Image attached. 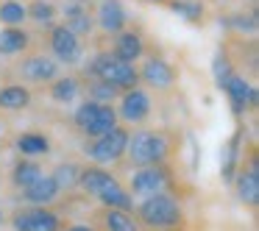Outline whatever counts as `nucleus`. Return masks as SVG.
Instances as JSON below:
<instances>
[{
    "label": "nucleus",
    "instance_id": "1",
    "mask_svg": "<svg viewBox=\"0 0 259 231\" xmlns=\"http://www.w3.org/2000/svg\"><path fill=\"white\" fill-rule=\"evenodd\" d=\"M78 184L84 187V192H90L92 198H98L106 209L131 212V206H134V198H131L128 192L120 187V181L103 167H84L78 175Z\"/></svg>",
    "mask_w": 259,
    "mask_h": 231
},
{
    "label": "nucleus",
    "instance_id": "2",
    "mask_svg": "<svg viewBox=\"0 0 259 231\" xmlns=\"http://www.w3.org/2000/svg\"><path fill=\"white\" fill-rule=\"evenodd\" d=\"M125 153L137 167H159L170 153V142L162 131H137L128 136Z\"/></svg>",
    "mask_w": 259,
    "mask_h": 231
},
{
    "label": "nucleus",
    "instance_id": "3",
    "mask_svg": "<svg viewBox=\"0 0 259 231\" xmlns=\"http://www.w3.org/2000/svg\"><path fill=\"white\" fill-rule=\"evenodd\" d=\"M137 214H140V220L145 225H151V228H176V225L181 223V217H184L181 203L176 201L173 195H167V192H156V195L142 198Z\"/></svg>",
    "mask_w": 259,
    "mask_h": 231
},
{
    "label": "nucleus",
    "instance_id": "4",
    "mask_svg": "<svg viewBox=\"0 0 259 231\" xmlns=\"http://www.w3.org/2000/svg\"><path fill=\"white\" fill-rule=\"evenodd\" d=\"M90 73L98 81L114 86V89H134L140 84V73L134 70V64H125L120 59H114L112 53H101L95 56V62L90 64Z\"/></svg>",
    "mask_w": 259,
    "mask_h": 231
},
{
    "label": "nucleus",
    "instance_id": "5",
    "mask_svg": "<svg viewBox=\"0 0 259 231\" xmlns=\"http://www.w3.org/2000/svg\"><path fill=\"white\" fill-rule=\"evenodd\" d=\"M75 125L84 131L87 136H103L109 134L112 128H117V112L106 103H95V101H87L75 109Z\"/></svg>",
    "mask_w": 259,
    "mask_h": 231
},
{
    "label": "nucleus",
    "instance_id": "6",
    "mask_svg": "<svg viewBox=\"0 0 259 231\" xmlns=\"http://www.w3.org/2000/svg\"><path fill=\"white\" fill-rule=\"evenodd\" d=\"M125 145H128V131L117 125V128H112L109 134L95 136L92 142H87V156L98 164H109V162H117V159L123 156Z\"/></svg>",
    "mask_w": 259,
    "mask_h": 231
},
{
    "label": "nucleus",
    "instance_id": "7",
    "mask_svg": "<svg viewBox=\"0 0 259 231\" xmlns=\"http://www.w3.org/2000/svg\"><path fill=\"white\" fill-rule=\"evenodd\" d=\"M12 225L14 231H56L59 217L48 209H25V212L14 214Z\"/></svg>",
    "mask_w": 259,
    "mask_h": 231
},
{
    "label": "nucleus",
    "instance_id": "8",
    "mask_svg": "<svg viewBox=\"0 0 259 231\" xmlns=\"http://www.w3.org/2000/svg\"><path fill=\"white\" fill-rule=\"evenodd\" d=\"M164 184H167V173H164L162 167H140L134 175H131V192L140 195V198L162 192Z\"/></svg>",
    "mask_w": 259,
    "mask_h": 231
},
{
    "label": "nucleus",
    "instance_id": "9",
    "mask_svg": "<svg viewBox=\"0 0 259 231\" xmlns=\"http://www.w3.org/2000/svg\"><path fill=\"white\" fill-rule=\"evenodd\" d=\"M51 48H53L59 62H67V64L78 62V56H81L78 36H75L73 31H67L64 25H56V28L51 31Z\"/></svg>",
    "mask_w": 259,
    "mask_h": 231
},
{
    "label": "nucleus",
    "instance_id": "10",
    "mask_svg": "<svg viewBox=\"0 0 259 231\" xmlns=\"http://www.w3.org/2000/svg\"><path fill=\"white\" fill-rule=\"evenodd\" d=\"M151 114V98L142 89H125L123 101H120V117L125 123H142V120Z\"/></svg>",
    "mask_w": 259,
    "mask_h": 231
},
{
    "label": "nucleus",
    "instance_id": "11",
    "mask_svg": "<svg viewBox=\"0 0 259 231\" xmlns=\"http://www.w3.org/2000/svg\"><path fill=\"white\" fill-rule=\"evenodd\" d=\"M223 89H226V95H229V101H231V109H234L237 114H242L248 106L256 103V92H253V86L248 84L245 78H240V75H231V78L223 84Z\"/></svg>",
    "mask_w": 259,
    "mask_h": 231
},
{
    "label": "nucleus",
    "instance_id": "12",
    "mask_svg": "<svg viewBox=\"0 0 259 231\" xmlns=\"http://www.w3.org/2000/svg\"><path fill=\"white\" fill-rule=\"evenodd\" d=\"M140 81H145L148 86H156V89H167L176 81V70L170 67L164 59H148V62L142 64Z\"/></svg>",
    "mask_w": 259,
    "mask_h": 231
},
{
    "label": "nucleus",
    "instance_id": "13",
    "mask_svg": "<svg viewBox=\"0 0 259 231\" xmlns=\"http://www.w3.org/2000/svg\"><path fill=\"white\" fill-rule=\"evenodd\" d=\"M98 23L109 34H120L125 28V9L120 0H101L98 6Z\"/></svg>",
    "mask_w": 259,
    "mask_h": 231
},
{
    "label": "nucleus",
    "instance_id": "14",
    "mask_svg": "<svg viewBox=\"0 0 259 231\" xmlns=\"http://www.w3.org/2000/svg\"><path fill=\"white\" fill-rule=\"evenodd\" d=\"M142 51H145V45H142L140 34H134V31H120L117 39H114L112 56L120 59V62H125V64H131V62H137V59L142 56Z\"/></svg>",
    "mask_w": 259,
    "mask_h": 231
},
{
    "label": "nucleus",
    "instance_id": "15",
    "mask_svg": "<svg viewBox=\"0 0 259 231\" xmlns=\"http://www.w3.org/2000/svg\"><path fill=\"white\" fill-rule=\"evenodd\" d=\"M237 198H240L245 206H256L259 201V173H256V162H251V167L242 170L237 175Z\"/></svg>",
    "mask_w": 259,
    "mask_h": 231
},
{
    "label": "nucleus",
    "instance_id": "16",
    "mask_svg": "<svg viewBox=\"0 0 259 231\" xmlns=\"http://www.w3.org/2000/svg\"><path fill=\"white\" fill-rule=\"evenodd\" d=\"M59 73V64L48 56H31L23 62V75L28 81H53Z\"/></svg>",
    "mask_w": 259,
    "mask_h": 231
},
{
    "label": "nucleus",
    "instance_id": "17",
    "mask_svg": "<svg viewBox=\"0 0 259 231\" xmlns=\"http://www.w3.org/2000/svg\"><path fill=\"white\" fill-rule=\"evenodd\" d=\"M23 195L28 203H36V206L42 203V206H45V203L56 201L59 187H56V181H53V175H42V178H36L28 190H23Z\"/></svg>",
    "mask_w": 259,
    "mask_h": 231
},
{
    "label": "nucleus",
    "instance_id": "18",
    "mask_svg": "<svg viewBox=\"0 0 259 231\" xmlns=\"http://www.w3.org/2000/svg\"><path fill=\"white\" fill-rule=\"evenodd\" d=\"M42 167L36 162H31V159H20L17 164H14V173H12V181L20 187V190H28L31 184H34L36 178H42Z\"/></svg>",
    "mask_w": 259,
    "mask_h": 231
},
{
    "label": "nucleus",
    "instance_id": "19",
    "mask_svg": "<svg viewBox=\"0 0 259 231\" xmlns=\"http://www.w3.org/2000/svg\"><path fill=\"white\" fill-rule=\"evenodd\" d=\"M103 225H106V231H140V223L134 220V214L123 212V209H106Z\"/></svg>",
    "mask_w": 259,
    "mask_h": 231
},
{
    "label": "nucleus",
    "instance_id": "20",
    "mask_svg": "<svg viewBox=\"0 0 259 231\" xmlns=\"http://www.w3.org/2000/svg\"><path fill=\"white\" fill-rule=\"evenodd\" d=\"M25 45H28V34L23 28H3L0 31V53L3 56L25 51Z\"/></svg>",
    "mask_w": 259,
    "mask_h": 231
},
{
    "label": "nucleus",
    "instance_id": "21",
    "mask_svg": "<svg viewBox=\"0 0 259 231\" xmlns=\"http://www.w3.org/2000/svg\"><path fill=\"white\" fill-rule=\"evenodd\" d=\"M31 103V92L20 84H9L0 89V109H25Z\"/></svg>",
    "mask_w": 259,
    "mask_h": 231
},
{
    "label": "nucleus",
    "instance_id": "22",
    "mask_svg": "<svg viewBox=\"0 0 259 231\" xmlns=\"http://www.w3.org/2000/svg\"><path fill=\"white\" fill-rule=\"evenodd\" d=\"M240 140H242V134L237 131V134L229 140L226 151H223V178H226V181H231V178H234L237 162H240Z\"/></svg>",
    "mask_w": 259,
    "mask_h": 231
},
{
    "label": "nucleus",
    "instance_id": "23",
    "mask_svg": "<svg viewBox=\"0 0 259 231\" xmlns=\"http://www.w3.org/2000/svg\"><path fill=\"white\" fill-rule=\"evenodd\" d=\"M17 148H20V153H25V156H39V153H48L51 142H48V136H42V134H23L17 140Z\"/></svg>",
    "mask_w": 259,
    "mask_h": 231
},
{
    "label": "nucleus",
    "instance_id": "24",
    "mask_svg": "<svg viewBox=\"0 0 259 231\" xmlns=\"http://www.w3.org/2000/svg\"><path fill=\"white\" fill-rule=\"evenodd\" d=\"M78 175H81V167H78V164H73V162H67V164H59V167H56L53 181H56L59 190H73V187L78 184Z\"/></svg>",
    "mask_w": 259,
    "mask_h": 231
},
{
    "label": "nucleus",
    "instance_id": "25",
    "mask_svg": "<svg viewBox=\"0 0 259 231\" xmlns=\"http://www.w3.org/2000/svg\"><path fill=\"white\" fill-rule=\"evenodd\" d=\"M25 17H28V14H25V6L17 3V0H6V3L0 6V23H6L9 28H17Z\"/></svg>",
    "mask_w": 259,
    "mask_h": 231
},
{
    "label": "nucleus",
    "instance_id": "26",
    "mask_svg": "<svg viewBox=\"0 0 259 231\" xmlns=\"http://www.w3.org/2000/svg\"><path fill=\"white\" fill-rule=\"evenodd\" d=\"M75 92H78V81L75 78H59L51 86V98L59 103H70L75 98Z\"/></svg>",
    "mask_w": 259,
    "mask_h": 231
},
{
    "label": "nucleus",
    "instance_id": "27",
    "mask_svg": "<svg viewBox=\"0 0 259 231\" xmlns=\"http://www.w3.org/2000/svg\"><path fill=\"white\" fill-rule=\"evenodd\" d=\"M170 9H173L176 14H181L184 20H190V23H198V20L203 17V6L198 0H176Z\"/></svg>",
    "mask_w": 259,
    "mask_h": 231
},
{
    "label": "nucleus",
    "instance_id": "28",
    "mask_svg": "<svg viewBox=\"0 0 259 231\" xmlns=\"http://www.w3.org/2000/svg\"><path fill=\"white\" fill-rule=\"evenodd\" d=\"M25 14H28L31 20H36V23H51V20L56 17V9H53L51 3H45V0H34V3L25 9Z\"/></svg>",
    "mask_w": 259,
    "mask_h": 231
},
{
    "label": "nucleus",
    "instance_id": "29",
    "mask_svg": "<svg viewBox=\"0 0 259 231\" xmlns=\"http://www.w3.org/2000/svg\"><path fill=\"white\" fill-rule=\"evenodd\" d=\"M117 92L120 89H114V86H109V84H103V81H95V84H90V98L95 103H112L114 98H117Z\"/></svg>",
    "mask_w": 259,
    "mask_h": 231
},
{
    "label": "nucleus",
    "instance_id": "30",
    "mask_svg": "<svg viewBox=\"0 0 259 231\" xmlns=\"http://www.w3.org/2000/svg\"><path fill=\"white\" fill-rule=\"evenodd\" d=\"M212 73H214V81L220 84V89H223V84L231 78V75H234V73H231L229 59H226L223 53H218V56H214V62H212Z\"/></svg>",
    "mask_w": 259,
    "mask_h": 231
},
{
    "label": "nucleus",
    "instance_id": "31",
    "mask_svg": "<svg viewBox=\"0 0 259 231\" xmlns=\"http://www.w3.org/2000/svg\"><path fill=\"white\" fill-rule=\"evenodd\" d=\"M229 25H237V28H242V31H256V20L253 17H231Z\"/></svg>",
    "mask_w": 259,
    "mask_h": 231
},
{
    "label": "nucleus",
    "instance_id": "32",
    "mask_svg": "<svg viewBox=\"0 0 259 231\" xmlns=\"http://www.w3.org/2000/svg\"><path fill=\"white\" fill-rule=\"evenodd\" d=\"M70 231H95V228H90V225H73Z\"/></svg>",
    "mask_w": 259,
    "mask_h": 231
},
{
    "label": "nucleus",
    "instance_id": "33",
    "mask_svg": "<svg viewBox=\"0 0 259 231\" xmlns=\"http://www.w3.org/2000/svg\"><path fill=\"white\" fill-rule=\"evenodd\" d=\"M0 223H3V212H0Z\"/></svg>",
    "mask_w": 259,
    "mask_h": 231
}]
</instances>
